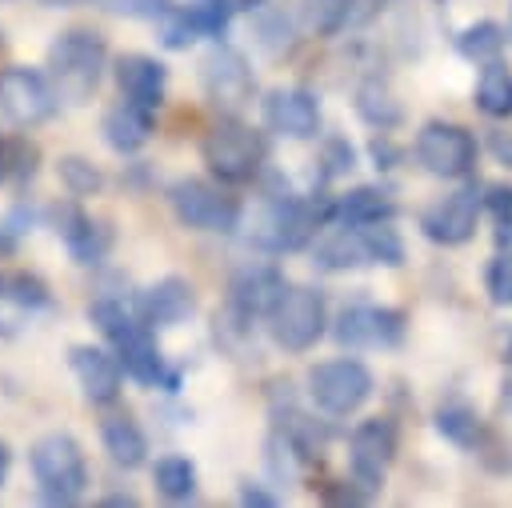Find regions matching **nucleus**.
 Masks as SVG:
<instances>
[{"label": "nucleus", "instance_id": "obj_2", "mask_svg": "<svg viewBox=\"0 0 512 508\" xmlns=\"http://www.w3.org/2000/svg\"><path fill=\"white\" fill-rule=\"evenodd\" d=\"M88 320L96 324L104 344L120 356L128 380H136L140 388H160V392H176L180 388V368L164 364V352L156 344V328L140 316L136 300L96 296L88 304Z\"/></svg>", "mask_w": 512, "mask_h": 508}, {"label": "nucleus", "instance_id": "obj_13", "mask_svg": "<svg viewBox=\"0 0 512 508\" xmlns=\"http://www.w3.org/2000/svg\"><path fill=\"white\" fill-rule=\"evenodd\" d=\"M404 328H408V316L400 308H388V304H372V300H356V304H344L332 320V340L340 348H396L404 340Z\"/></svg>", "mask_w": 512, "mask_h": 508}, {"label": "nucleus", "instance_id": "obj_35", "mask_svg": "<svg viewBox=\"0 0 512 508\" xmlns=\"http://www.w3.org/2000/svg\"><path fill=\"white\" fill-rule=\"evenodd\" d=\"M188 12L204 40H224V32L240 8H236V0H188Z\"/></svg>", "mask_w": 512, "mask_h": 508}, {"label": "nucleus", "instance_id": "obj_47", "mask_svg": "<svg viewBox=\"0 0 512 508\" xmlns=\"http://www.w3.org/2000/svg\"><path fill=\"white\" fill-rule=\"evenodd\" d=\"M16 248H20V236H16L12 228H4V224H0V260L16 256Z\"/></svg>", "mask_w": 512, "mask_h": 508}, {"label": "nucleus", "instance_id": "obj_48", "mask_svg": "<svg viewBox=\"0 0 512 508\" xmlns=\"http://www.w3.org/2000/svg\"><path fill=\"white\" fill-rule=\"evenodd\" d=\"M8 472H12V444H8V440H0V488H4Z\"/></svg>", "mask_w": 512, "mask_h": 508}, {"label": "nucleus", "instance_id": "obj_40", "mask_svg": "<svg viewBox=\"0 0 512 508\" xmlns=\"http://www.w3.org/2000/svg\"><path fill=\"white\" fill-rule=\"evenodd\" d=\"M180 0H108V12L116 16H132V20H164Z\"/></svg>", "mask_w": 512, "mask_h": 508}, {"label": "nucleus", "instance_id": "obj_4", "mask_svg": "<svg viewBox=\"0 0 512 508\" xmlns=\"http://www.w3.org/2000/svg\"><path fill=\"white\" fill-rule=\"evenodd\" d=\"M268 152V136L240 116H220L200 140V160L220 184H256L268 168Z\"/></svg>", "mask_w": 512, "mask_h": 508}, {"label": "nucleus", "instance_id": "obj_23", "mask_svg": "<svg viewBox=\"0 0 512 508\" xmlns=\"http://www.w3.org/2000/svg\"><path fill=\"white\" fill-rule=\"evenodd\" d=\"M400 204L392 196V188L384 184H360L336 196V216L332 224H380V220H396Z\"/></svg>", "mask_w": 512, "mask_h": 508}, {"label": "nucleus", "instance_id": "obj_15", "mask_svg": "<svg viewBox=\"0 0 512 508\" xmlns=\"http://www.w3.org/2000/svg\"><path fill=\"white\" fill-rule=\"evenodd\" d=\"M396 424L388 416H368L352 428L348 436V468H352V480H360L364 488L380 492L392 460H396Z\"/></svg>", "mask_w": 512, "mask_h": 508}, {"label": "nucleus", "instance_id": "obj_50", "mask_svg": "<svg viewBox=\"0 0 512 508\" xmlns=\"http://www.w3.org/2000/svg\"><path fill=\"white\" fill-rule=\"evenodd\" d=\"M508 32H512V8H508Z\"/></svg>", "mask_w": 512, "mask_h": 508}, {"label": "nucleus", "instance_id": "obj_21", "mask_svg": "<svg viewBox=\"0 0 512 508\" xmlns=\"http://www.w3.org/2000/svg\"><path fill=\"white\" fill-rule=\"evenodd\" d=\"M152 132H156V108H144L128 96L108 104L100 116V136L116 156H136L152 140Z\"/></svg>", "mask_w": 512, "mask_h": 508}, {"label": "nucleus", "instance_id": "obj_24", "mask_svg": "<svg viewBox=\"0 0 512 508\" xmlns=\"http://www.w3.org/2000/svg\"><path fill=\"white\" fill-rule=\"evenodd\" d=\"M384 0H300V16L316 36H336L368 20Z\"/></svg>", "mask_w": 512, "mask_h": 508}, {"label": "nucleus", "instance_id": "obj_51", "mask_svg": "<svg viewBox=\"0 0 512 508\" xmlns=\"http://www.w3.org/2000/svg\"><path fill=\"white\" fill-rule=\"evenodd\" d=\"M0 40H4V32H0Z\"/></svg>", "mask_w": 512, "mask_h": 508}, {"label": "nucleus", "instance_id": "obj_12", "mask_svg": "<svg viewBox=\"0 0 512 508\" xmlns=\"http://www.w3.org/2000/svg\"><path fill=\"white\" fill-rule=\"evenodd\" d=\"M44 220H48V228L64 240L68 256H72L76 264H84V268L104 264L108 252H112V244H116L112 224H108V220H96V216L80 204V196H64V200L48 204V208H44Z\"/></svg>", "mask_w": 512, "mask_h": 508}, {"label": "nucleus", "instance_id": "obj_1", "mask_svg": "<svg viewBox=\"0 0 512 508\" xmlns=\"http://www.w3.org/2000/svg\"><path fill=\"white\" fill-rule=\"evenodd\" d=\"M256 184H260V204H256V216L248 224V244L256 252H268V256L300 252L336 216V196L332 192L300 196V192L288 188V180L280 172H268V168Z\"/></svg>", "mask_w": 512, "mask_h": 508}, {"label": "nucleus", "instance_id": "obj_3", "mask_svg": "<svg viewBox=\"0 0 512 508\" xmlns=\"http://www.w3.org/2000/svg\"><path fill=\"white\" fill-rule=\"evenodd\" d=\"M44 68L64 104H88L108 68V40L96 28H64L48 44Z\"/></svg>", "mask_w": 512, "mask_h": 508}, {"label": "nucleus", "instance_id": "obj_9", "mask_svg": "<svg viewBox=\"0 0 512 508\" xmlns=\"http://www.w3.org/2000/svg\"><path fill=\"white\" fill-rule=\"evenodd\" d=\"M60 92L48 76V68L8 64L0 68V116L12 128H40L60 112Z\"/></svg>", "mask_w": 512, "mask_h": 508}, {"label": "nucleus", "instance_id": "obj_43", "mask_svg": "<svg viewBox=\"0 0 512 508\" xmlns=\"http://www.w3.org/2000/svg\"><path fill=\"white\" fill-rule=\"evenodd\" d=\"M484 148L492 152V160H496V164L512 168V132H508V128H488Z\"/></svg>", "mask_w": 512, "mask_h": 508}, {"label": "nucleus", "instance_id": "obj_45", "mask_svg": "<svg viewBox=\"0 0 512 508\" xmlns=\"http://www.w3.org/2000/svg\"><path fill=\"white\" fill-rule=\"evenodd\" d=\"M16 324H20V308H12L8 300H0V336H16Z\"/></svg>", "mask_w": 512, "mask_h": 508}, {"label": "nucleus", "instance_id": "obj_37", "mask_svg": "<svg viewBox=\"0 0 512 508\" xmlns=\"http://www.w3.org/2000/svg\"><path fill=\"white\" fill-rule=\"evenodd\" d=\"M484 288H488V300H492V304L512 308V244H508V248H500V252L488 260Z\"/></svg>", "mask_w": 512, "mask_h": 508}, {"label": "nucleus", "instance_id": "obj_7", "mask_svg": "<svg viewBox=\"0 0 512 508\" xmlns=\"http://www.w3.org/2000/svg\"><path fill=\"white\" fill-rule=\"evenodd\" d=\"M328 324H332L328 320V300L312 284H284V292L276 296V304L264 316V328H268L272 344L292 352V356L312 352L324 340Z\"/></svg>", "mask_w": 512, "mask_h": 508}, {"label": "nucleus", "instance_id": "obj_17", "mask_svg": "<svg viewBox=\"0 0 512 508\" xmlns=\"http://www.w3.org/2000/svg\"><path fill=\"white\" fill-rule=\"evenodd\" d=\"M68 368H72V376H76V384H80L88 404L108 408V404L120 400L128 372H124L120 356L108 344H72L68 348Z\"/></svg>", "mask_w": 512, "mask_h": 508}, {"label": "nucleus", "instance_id": "obj_14", "mask_svg": "<svg viewBox=\"0 0 512 508\" xmlns=\"http://www.w3.org/2000/svg\"><path fill=\"white\" fill-rule=\"evenodd\" d=\"M480 212H484V188L460 184L456 192L432 200L420 212V232H424V240H432L440 248H460V244H468L476 236Z\"/></svg>", "mask_w": 512, "mask_h": 508}, {"label": "nucleus", "instance_id": "obj_32", "mask_svg": "<svg viewBox=\"0 0 512 508\" xmlns=\"http://www.w3.org/2000/svg\"><path fill=\"white\" fill-rule=\"evenodd\" d=\"M56 176H60V188L68 196H80V200L100 196V188H104V172L88 156H76V152H68V156L56 160Z\"/></svg>", "mask_w": 512, "mask_h": 508}, {"label": "nucleus", "instance_id": "obj_33", "mask_svg": "<svg viewBox=\"0 0 512 508\" xmlns=\"http://www.w3.org/2000/svg\"><path fill=\"white\" fill-rule=\"evenodd\" d=\"M352 228H360L368 264H384V268H400V264H404V240H400V232L392 228V220H380V224H352Z\"/></svg>", "mask_w": 512, "mask_h": 508}, {"label": "nucleus", "instance_id": "obj_8", "mask_svg": "<svg viewBox=\"0 0 512 508\" xmlns=\"http://www.w3.org/2000/svg\"><path fill=\"white\" fill-rule=\"evenodd\" d=\"M376 392V376L364 360L356 356H336V360H320L308 368V400L316 412L340 420L360 412Z\"/></svg>", "mask_w": 512, "mask_h": 508}, {"label": "nucleus", "instance_id": "obj_11", "mask_svg": "<svg viewBox=\"0 0 512 508\" xmlns=\"http://www.w3.org/2000/svg\"><path fill=\"white\" fill-rule=\"evenodd\" d=\"M412 156L428 176L440 180H468L480 156V144L468 128L452 124V120H424L416 140H412Z\"/></svg>", "mask_w": 512, "mask_h": 508}, {"label": "nucleus", "instance_id": "obj_6", "mask_svg": "<svg viewBox=\"0 0 512 508\" xmlns=\"http://www.w3.org/2000/svg\"><path fill=\"white\" fill-rule=\"evenodd\" d=\"M168 208L180 228L188 232H208V236H232L244 224V204L224 192L216 180L204 176H176L168 184Z\"/></svg>", "mask_w": 512, "mask_h": 508}, {"label": "nucleus", "instance_id": "obj_38", "mask_svg": "<svg viewBox=\"0 0 512 508\" xmlns=\"http://www.w3.org/2000/svg\"><path fill=\"white\" fill-rule=\"evenodd\" d=\"M356 168V148L344 136H328L320 148V180H336Z\"/></svg>", "mask_w": 512, "mask_h": 508}, {"label": "nucleus", "instance_id": "obj_49", "mask_svg": "<svg viewBox=\"0 0 512 508\" xmlns=\"http://www.w3.org/2000/svg\"><path fill=\"white\" fill-rule=\"evenodd\" d=\"M40 4H48V8H76V4H88V0H40Z\"/></svg>", "mask_w": 512, "mask_h": 508}, {"label": "nucleus", "instance_id": "obj_41", "mask_svg": "<svg viewBox=\"0 0 512 508\" xmlns=\"http://www.w3.org/2000/svg\"><path fill=\"white\" fill-rule=\"evenodd\" d=\"M368 152H372V160H376V168H380V172H388V168H396V164L404 160V148H400L388 132H376V136H372V144H368Z\"/></svg>", "mask_w": 512, "mask_h": 508}, {"label": "nucleus", "instance_id": "obj_29", "mask_svg": "<svg viewBox=\"0 0 512 508\" xmlns=\"http://www.w3.org/2000/svg\"><path fill=\"white\" fill-rule=\"evenodd\" d=\"M356 116H360L368 128H376V132H392V128L404 120V108H400V100H396L380 80H364V84L356 88Z\"/></svg>", "mask_w": 512, "mask_h": 508}, {"label": "nucleus", "instance_id": "obj_10", "mask_svg": "<svg viewBox=\"0 0 512 508\" xmlns=\"http://www.w3.org/2000/svg\"><path fill=\"white\" fill-rule=\"evenodd\" d=\"M200 88L220 116H240L256 96V76L248 56L224 40H212V48L200 56Z\"/></svg>", "mask_w": 512, "mask_h": 508}, {"label": "nucleus", "instance_id": "obj_28", "mask_svg": "<svg viewBox=\"0 0 512 508\" xmlns=\"http://www.w3.org/2000/svg\"><path fill=\"white\" fill-rule=\"evenodd\" d=\"M0 300H8L20 312H48V308H56L48 280L36 276V272H24V268L0 272Z\"/></svg>", "mask_w": 512, "mask_h": 508}, {"label": "nucleus", "instance_id": "obj_25", "mask_svg": "<svg viewBox=\"0 0 512 508\" xmlns=\"http://www.w3.org/2000/svg\"><path fill=\"white\" fill-rule=\"evenodd\" d=\"M476 108L492 120H508L512 116V68L496 56V60H484L480 76H476Z\"/></svg>", "mask_w": 512, "mask_h": 508}, {"label": "nucleus", "instance_id": "obj_27", "mask_svg": "<svg viewBox=\"0 0 512 508\" xmlns=\"http://www.w3.org/2000/svg\"><path fill=\"white\" fill-rule=\"evenodd\" d=\"M432 424H436V432L448 440V444H456V448H480V436H484V424H480V412L468 404V400H444L440 408H436V416H432Z\"/></svg>", "mask_w": 512, "mask_h": 508}, {"label": "nucleus", "instance_id": "obj_20", "mask_svg": "<svg viewBox=\"0 0 512 508\" xmlns=\"http://www.w3.org/2000/svg\"><path fill=\"white\" fill-rule=\"evenodd\" d=\"M112 80H116L120 96H128L144 108H160L164 92H168V64L156 60L152 52H120L112 60Z\"/></svg>", "mask_w": 512, "mask_h": 508}, {"label": "nucleus", "instance_id": "obj_44", "mask_svg": "<svg viewBox=\"0 0 512 508\" xmlns=\"http://www.w3.org/2000/svg\"><path fill=\"white\" fill-rule=\"evenodd\" d=\"M240 504H244V508H276L280 496L268 492V488H260V484H252V480H244V484H240Z\"/></svg>", "mask_w": 512, "mask_h": 508}, {"label": "nucleus", "instance_id": "obj_5", "mask_svg": "<svg viewBox=\"0 0 512 508\" xmlns=\"http://www.w3.org/2000/svg\"><path fill=\"white\" fill-rule=\"evenodd\" d=\"M28 468L36 492L52 508L80 504L88 492V456L72 432H44L28 444Z\"/></svg>", "mask_w": 512, "mask_h": 508}, {"label": "nucleus", "instance_id": "obj_18", "mask_svg": "<svg viewBox=\"0 0 512 508\" xmlns=\"http://www.w3.org/2000/svg\"><path fill=\"white\" fill-rule=\"evenodd\" d=\"M284 272L276 264H244L232 272L228 280V296H224V308L240 320H264L268 308L276 304V296L284 292Z\"/></svg>", "mask_w": 512, "mask_h": 508}, {"label": "nucleus", "instance_id": "obj_31", "mask_svg": "<svg viewBox=\"0 0 512 508\" xmlns=\"http://www.w3.org/2000/svg\"><path fill=\"white\" fill-rule=\"evenodd\" d=\"M40 148L28 136H0V184H28L36 176Z\"/></svg>", "mask_w": 512, "mask_h": 508}, {"label": "nucleus", "instance_id": "obj_36", "mask_svg": "<svg viewBox=\"0 0 512 508\" xmlns=\"http://www.w3.org/2000/svg\"><path fill=\"white\" fill-rule=\"evenodd\" d=\"M196 40H204V36H200V28H196L188 4H176V8L160 20V44H164L168 52H184V48H192Z\"/></svg>", "mask_w": 512, "mask_h": 508}, {"label": "nucleus", "instance_id": "obj_30", "mask_svg": "<svg viewBox=\"0 0 512 508\" xmlns=\"http://www.w3.org/2000/svg\"><path fill=\"white\" fill-rule=\"evenodd\" d=\"M508 40H512V32H508L504 24H496V20H476V24L460 28L456 52H460L464 60H472V64H484V60H496Z\"/></svg>", "mask_w": 512, "mask_h": 508}, {"label": "nucleus", "instance_id": "obj_19", "mask_svg": "<svg viewBox=\"0 0 512 508\" xmlns=\"http://www.w3.org/2000/svg\"><path fill=\"white\" fill-rule=\"evenodd\" d=\"M132 300H136L140 316H144L156 332H160V328H176V324L192 320V316H196V308H200L196 288H192V280H184V276H160L156 284H148V288H144V292H136Z\"/></svg>", "mask_w": 512, "mask_h": 508}, {"label": "nucleus", "instance_id": "obj_16", "mask_svg": "<svg viewBox=\"0 0 512 508\" xmlns=\"http://www.w3.org/2000/svg\"><path fill=\"white\" fill-rule=\"evenodd\" d=\"M260 120L276 136L312 140V136H320V100L312 88H300V84L268 88L260 100Z\"/></svg>", "mask_w": 512, "mask_h": 508}, {"label": "nucleus", "instance_id": "obj_39", "mask_svg": "<svg viewBox=\"0 0 512 508\" xmlns=\"http://www.w3.org/2000/svg\"><path fill=\"white\" fill-rule=\"evenodd\" d=\"M484 212L500 228V248L512 244V184H484Z\"/></svg>", "mask_w": 512, "mask_h": 508}, {"label": "nucleus", "instance_id": "obj_26", "mask_svg": "<svg viewBox=\"0 0 512 508\" xmlns=\"http://www.w3.org/2000/svg\"><path fill=\"white\" fill-rule=\"evenodd\" d=\"M152 484H156V492H160L168 504H184V500L196 496L200 476H196V464H192L184 452H164V456H156V464H152Z\"/></svg>", "mask_w": 512, "mask_h": 508}, {"label": "nucleus", "instance_id": "obj_42", "mask_svg": "<svg viewBox=\"0 0 512 508\" xmlns=\"http://www.w3.org/2000/svg\"><path fill=\"white\" fill-rule=\"evenodd\" d=\"M36 216H44V212H36V208H32L28 200H16V204L8 208V216H4L0 224H4V228H12V232H16L20 240H24V232H32V224H36Z\"/></svg>", "mask_w": 512, "mask_h": 508}, {"label": "nucleus", "instance_id": "obj_34", "mask_svg": "<svg viewBox=\"0 0 512 508\" xmlns=\"http://www.w3.org/2000/svg\"><path fill=\"white\" fill-rule=\"evenodd\" d=\"M260 16H256V40H260V48L268 52V56H284V52H292V44H296V24L284 16V8H256Z\"/></svg>", "mask_w": 512, "mask_h": 508}, {"label": "nucleus", "instance_id": "obj_46", "mask_svg": "<svg viewBox=\"0 0 512 508\" xmlns=\"http://www.w3.org/2000/svg\"><path fill=\"white\" fill-rule=\"evenodd\" d=\"M100 504H104V508H136L140 500H136L132 492H104V496H100Z\"/></svg>", "mask_w": 512, "mask_h": 508}, {"label": "nucleus", "instance_id": "obj_22", "mask_svg": "<svg viewBox=\"0 0 512 508\" xmlns=\"http://www.w3.org/2000/svg\"><path fill=\"white\" fill-rule=\"evenodd\" d=\"M100 444H104L108 460L124 472H136L140 464H148V432L128 412H112L100 420Z\"/></svg>", "mask_w": 512, "mask_h": 508}]
</instances>
